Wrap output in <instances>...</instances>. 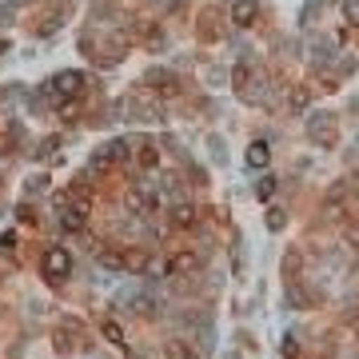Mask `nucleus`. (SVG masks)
Instances as JSON below:
<instances>
[{
	"instance_id": "nucleus-9",
	"label": "nucleus",
	"mask_w": 359,
	"mask_h": 359,
	"mask_svg": "<svg viewBox=\"0 0 359 359\" xmlns=\"http://www.w3.org/2000/svg\"><path fill=\"white\" fill-rule=\"evenodd\" d=\"M271 196H276V180L264 176V180L256 184V200H271Z\"/></svg>"
},
{
	"instance_id": "nucleus-6",
	"label": "nucleus",
	"mask_w": 359,
	"mask_h": 359,
	"mask_svg": "<svg viewBox=\"0 0 359 359\" xmlns=\"http://www.w3.org/2000/svg\"><path fill=\"white\" fill-rule=\"evenodd\" d=\"M248 168H268L271 164V148H268V140H256L252 148H248Z\"/></svg>"
},
{
	"instance_id": "nucleus-2",
	"label": "nucleus",
	"mask_w": 359,
	"mask_h": 359,
	"mask_svg": "<svg viewBox=\"0 0 359 359\" xmlns=\"http://www.w3.org/2000/svg\"><path fill=\"white\" fill-rule=\"evenodd\" d=\"M259 13H264L259 0H236V4H231V25L236 28H252L259 20Z\"/></svg>"
},
{
	"instance_id": "nucleus-12",
	"label": "nucleus",
	"mask_w": 359,
	"mask_h": 359,
	"mask_svg": "<svg viewBox=\"0 0 359 359\" xmlns=\"http://www.w3.org/2000/svg\"><path fill=\"white\" fill-rule=\"evenodd\" d=\"M295 355H299V344L287 335V339H283V359H295Z\"/></svg>"
},
{
	"instance_id": "nucleus-13",
	"label": "nucleus",
	"mask_w": 359,
	"mask_h": 359,
	"mask_svg": "<svg viewBox=\"0 0 359 359\" xmlns=\"http://www.w3.org/2000/svg\"><path fill=\"white\" fill-rule=\"evenodd\" d=\"M268 228H271V231L283 228V212H280V208H276V212H268Z\"/></svg>"
},
{
	"instance_id": "nucleus-14",
	"label": "nucleus",
	"mask_w": 359,
	"mask_h": 359,
	"mask_svg": "<svg viewBox=\"0 0 359 359\" xmlns=\"http://www.w3.org/2000/svg\"><path fill=\"white\" fill-rule=\"evenodd\" d=\"M347 240H351V244H359V228H347Z\"/></svg>"
},
{
	"instance_id": "nucleus-10",
	"label": "nucleus",
	"mask_w": 359,
	"mask_h": 359,
	"mask_svg": "<svg viewBox=\"0 0 359 359\" xmlns=\"http://www.w3.org/2000/svg\"><path fill=\"white\" fill-rule=\"evenodd\" d=\"M344 20L351 28H359V0H344Z\"/></svg>"
},
{
	"instance_id": "nucleus-5",
	"label": "nucleus",
	"mask_w": 359,
	"mask_h": 359,
	"mask_svg": "<svg viewBox=\"0 0 359 359\" xmlns=\"http://www.w3.org/2000/svg\"><path fill=\"white\" fill-rule=\"evenodd\" d=\"M200 268V252H184V256L168 259V276H188V271Z\"/></svg>"
},
{
	"instance_id": "nucleus-3",
	"label": "nucleus",
	"mask_w": 359,
	"mask_h": 359,
	"mask_svg": "<svg viewBox=\"0 0 359 359\" xmlns=\"http://www.w3.org/2000/svg\"><path fill=\"white\" fill-rule=\"evenodd\" d=\"M308 136H311V144L327 148V144L335 140V120H332V116H311V120H308Z\"/></svg>"
},
{
	"instance_id": "nucleus-7",
	"label": "nucleus",
	"mask_w": 359,
	"mask_h": 359,
	"mask_svg": "<svg viewBox=\"0 0 359 359\" xmlns=\"http://www.w3.org/2000/svg\"><path fill=\"white\" fill-rule=\"evenodd\" d=\"M168 224H172V228H192L196 224V208L192 204H176L172 212H168Z\"/></svg>"
},
{
	"instance_id": "nucleus-8",
	"label": "nucleus",
	"mask_w": 359,
	"mask_h": 359,
	"mask_svg": "<svg viewBox=\"0 0 359 359\" xmlns=\"http://www.w3.org/2000/svg\"><path fill=\"white\" fill-rule=\"evenodd\" d=\"M100 332H104V339H112L116 347H124V332H120V323H116V320H104Z\"/></svg>"
},
{
	"instance_id": "nucleus-1",
	"label": "nucleus",
	"mask_w": 359,
	"mask_h": 359,
	"mask_svg": "<svg viewBox=\"0 0 359 359\" xmlns=\"http://www.w3.org/2000/svg\"><path fill=\"white\" fill-rule=\"evenodd\" d=\"M40 271H44V280L65 283L68 271H72V252H68V248H48V252L40 256Z\"/></svg>"
},
{
	"instance_id": "nucleus-4",
	"label": "nucleus",
	"mask_w": 359,
	"mask_h": 359,
	"mask_svg": "<svg viewBox=\"0 0 359 359\" xmlns=\"http://www.w3.org/2000/svg\"><path fill=\"white\" fill-rule=\"evenodd\" d=\"M84 84H88V76H84V72H60L48 88L65 92V96H80V92H84Z\"/></svg>"
},
{
	"instance_id": "nucleus-11",
	"label": "nucleus",
	"mask_w": 359,
	"mask_h": 359,
	"mask_svg": "<svg viewBox=\"0 0 359 359\" xmlns=\"http://www.w3.org/2000/svg\"><path fill=\"white\" fill-rule=\"evenodd\" d=\"M44 188H48V176H32L28 188H25V196H36V192H44Z\"/></svg>"
}]
</instances>
